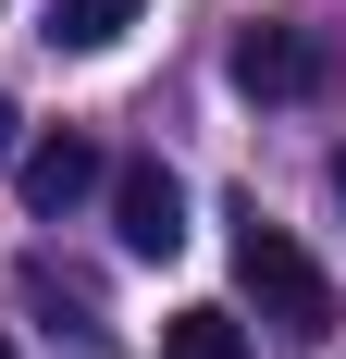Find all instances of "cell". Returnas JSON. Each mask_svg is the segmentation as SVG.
<instances>
[{"label":"cell","instance_id":"6da1fadb","mask_svg":"<svg viewBox=\"0 0 346 359\" xmlns=\"http://www.w3.org/2000/svg\"><path fill=\"white\" fill-rule=\"evenodd\" d=\"M235 285L260 297V323H272V334H297V347H321V334H334V285H321V260L297 248V236H284L260 198L235 211Z\"/></svg>","mask_w":346,"mask_h":359},{"label":"cell","instance_id":"7a4b0ae2","mask_svg":"<svg viewBox=\"0 0 346 359\" xmlns=\"http://www.w3.org/2000/svg\"><path fill=\"white\" fill-rule=\"evenodd\" d=\"M235 87L247 100H321L334 87V37L321 25H247L235 37Z\"/></svg>","mask_w":346,"mask_h":359},{"label":"cell","instance_id":"3957f363","mask_svg":"<svg viewBox=\"0 0 346 359\" xmlns=\"http://www.w3.org/2000/svg\"><path fill=\"white\" fill-rule=\"evenodd\" d=\"M13 186H25V211H37V223H62V211H87V198L111 186V161H99V137L50 124V137H37L25 161H13Z\"/></svg>","mask_w":346,"mask_h":359},{"label":"cell","instance_id":"277c9868","mask_svg":"<svg viewBox=\"0 0 346 359\" xmlns=\"http://www.w3.org/2000/svg\"><path fill=\"white\" fill-rule=\"evenodd\" d=\"M111 236L137 260H173L186 248V186H173L161 161H124V174H111Z\"/></svg>","mask_w":346,"mask_h":359},{"label":"cell","instance_id":"5b68a950","mask_svg":"<svg viewBox=\"0 0 346 359\" xmlns=\"http://www.w3.org/2000/svg\"><path fill=\"white\" fill-rule=\"evenodd\" d=\"M148 0H50V50H111Z\"/></svg>","mask_w":346,"mask_h":359},{"label":"cell","instance_id":"8992f818","mask_svg":"<svg viewBox=\"0 0 346 359\" xmlns=\"http://www.w3.org/2000/svg\"><path fill=\"white\" fill-rule=\"evenodd\" d=\"M161 359H247V323H235V310H173V323H161Z\"/></svg>","mask_w":346,"mask_h":359},{"label":"cell","instance_id":"52a82bcc","mask_svg":"<svg viewBox=\"0 0 346 359\" xmlns=\"http://www.w3.org/2000/svg\"><path fill=\"white\" fill-rule=\"evenodd\" d=\"M0 161H25V111H13V100H0Z\"/></svg>","mask_w":346,"mask_h":359},{"label":"cell","instance_id":"ba28073f","mask_svg":"<svg viewBox=\"0 0 346 359\" xmlns=\"http://www.w3.org/2000/svg\"><path fill=\"white\" fill-rule=\"evenodd\" d=\"M321 186H334V211H346V149H334V161H321Z\"/></svg>","mask_w":346,"mask_h":359},{"label":"cell","instance_id":"9c48e42d","mask_svg":"<svg viewBox=\"0 0 346 359\" xmlns=\"http://www.w3.org/2000/svg\"><path fill=\"white\" fill-rule=\"evenodd\" d=\"M0 359H13V334H0Z\"/></svg>","mask_w":346,"mask_h":359}]
</instances>
